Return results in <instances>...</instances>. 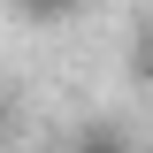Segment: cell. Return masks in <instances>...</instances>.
Here are the masks:
<instances>
[{
    "mask_svg": "<svg viewBox=\"0 0 153 153\" xmlns=\"http://www.w3.org/2000/svg\"><path fill=\"white\" fill-rule=\"evenodd\" d=\"M76 8H84V0H16V16L31 23V31H61Z\"/></svg>",
    "mask_w": 153,
    "mask_h": 153,
    "instance_id": "obj_1",
    "label": "cell"
},
{
    "mask_svg": "<svg viewBox=\"0 0 153 153\" xmlns=\"http://www.w3.org/2000/svg\"><path fill=\"white\" fill-rule=\"evenodd\" d=\"M130 69H138V76H146V84H153V31L138 38V54H130Z\"/></svg>",
    "mask_w": 153,
    "mask_h": 153,
    "instance_id": "obj_2",
    "label": "cell"
}]
</instances>
